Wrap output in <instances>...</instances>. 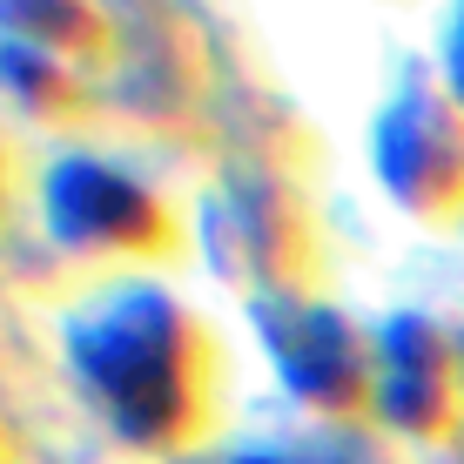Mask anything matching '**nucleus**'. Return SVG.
I'll return each instance as SVG.
<instances>
[{"mask_svg":"<svg viewBox=\"0 0 464 464\" xmlns=\"http://www.w3.org/2000/svg\"><path fill=\"white\" fill-rule=\"evenodd\" d=\"M74 377L135 444L182 438L196 411V324L155 290H121L74 324Z\"/></svg>","mask_w":464,"mask_h":464,"instance_id":"nucleus-1","label":"nucleus"},{"mask_svg":"<svg viewBox=\"0 0 464 464\" xmlns=\"http://www.w3.org/2000/svg\"><path fill=\"white\" fill-rule=\"evenodd\" d=\"M236 464H269V458H236Z\"/></svg>","mask_w":464,"mask_h":464,"instance_id":"nucleus-8","label":"nucleus"},{"mask_svg":"<svg viewBox=\"0 0 464 464\" xmlns=\"http://www.w3.org/2000/svg\"><path fill=\"white\" fill-rule=\"evenodd\" d=\"M0 34H7V47L74 54L94 41V14L82 0H0Z\"/></svg>","mask_w":464,"mask_h":464,"instance_id":"nucleus-6","label":"nucleus"},{"mask_svg":"<svg viewBox=\"0 0 464 464\" xmlns=\"http://www.w3.org/2000/svg\"><path fill=\"white\" fill-rule=\"evenodd\" d=\"M444 68H451V102L464 108V0L451 14V41H444Z\"/></svg>","mask_w":464,"mask_h":464,"instance_id":"nucleus-7","label":"nucleus"},{"mask_svg":"<svg viewBox=\"0 0 464 464\" xmlns=\"http://www.w3.org/2000/svg\"><path fill=\"white\" fill-rule=\"evenodd\" d=\"M458 363H464V337H458Z\"/></svg>","mask_w":464,"mask_h":464,"instance_id":"nucleus-9","label":"nucleus"},{"mask_svg":"<svg viewBox=\"0 0 464 464\" xmlns=\"http://www.w3.org/2000/svg\"><path fill=\"white\" fill-rule=\"evenodd\" d=\"M47 222L68 249H155L169 236L162 202L108 162H61L47 175Z\"/></svg>","mask_w":464,"mask_h":464,"instance_id":"nucleus-3","label":"nucleus"},{"mask_svg":"<svg viewBox=\"0 0 464 464\" xmlns=\"http://www.w3.org/2000/svg\"><path fill=\"white\" fill-rule=\"evenodd\" d=\"M269 343H276L283 377L296 383L316 404H343L357 391V337L337 324L330 310H310V303H290L283 316H269Z\"/></svg>","mask_w":464,"mask_h":464,"instance_id":"nucleus-4","label":"nucleus"},{"mask_svg":"<svg viewBox=\"0 0 464 464\" xmlns=\"http://www.w3.org/2000/svg\"><path fill=\"white\" fill-rule=\"evenodd\" d=\"M377 169L418 216L464 209V108L451 94H404L377 128Z\"/></svg>","mask_w":464,"mask_h":464,"instance_id":"nucleus-2","label":"nucleus"},{"mask_svg":"<svg viewBox=\"0 0 464 464\" xmlns=\"http://www.w3.org/2000/svg\"><path fill=\"white\" fill-rule=\"evenodd\" d=\"M444 397H451V357L430 337L424 324H391L383 337V411L397 424L424 430L444 418Z\"/></svg>","mask_w":464,"mask_h":464,"instance_id":"nucleus-5","label":"nucleus"}]
</instances>
